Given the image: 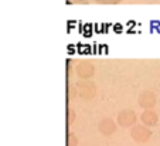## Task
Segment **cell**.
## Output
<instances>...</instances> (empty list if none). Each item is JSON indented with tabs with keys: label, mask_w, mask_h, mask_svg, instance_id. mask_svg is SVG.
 Masks as SVG:
<instances>
[{
	"label": "cell",
	"mask_w": 160,
	"mask_h": 146,
	"mask_svg": "<svg viewBox=\"0 0 160 146\" xmlns=\"http://www.w3.org/2000/svg\"><path fill=\"white\" fill-rule=\"evenodd\" d=\"M77 91H78V97L84 101H91L97 97L98 92V87L94 81L89 79H79L75 84Z\"/></svg>",
	"instance_id": "6da1fadb"
},
{
	"label": "cell",
	"mask_w": 160,
	"mask_h": 146,
	"mask_svg": "<svg viewBox=\"0 0 160 146\" xmlns=\"http://www.w3.org/2000/svg\"><path fill=\"white\" fill-rule=\"evenodd\" d=\"M130 138L138 143H146L152 138V129L146 125H135L130 128Z\"/></svg>",
	"instance_id": "7a4b0ae2"
},
{
	"label": "cell",
	"mask_w": 160,
	"mask_h": 146,
	"mask_svg": "<svg viewBox=\"0 0 160 146\" xmlns=\"http://www.w3.org/2000/svg\"><path fill=\"white\" fill-rule=\"evenodd\" d=\"M116 122H118L119 126H122V128H132V126L136 125V122H138V115L132 109H123L118 113Z\"/></svg>",
	"instance_id": "3957f363"
},
{
	"label": "cell",
	"mask_w": 160,
	"mask_h": 146,
	"mask_svg": "<svg viewBox=\"0 0 160 146\" xmlns=\"http://www.w3.org/2000/svg\"><path fill=\"white\" fill-rule=\"evenodd\" d=\"M75 73L81 79H89L91 77H94L95 67L91 61L81 60V61H78L75 65Z\"/></svg>",
	"instance_id": "277c9868"
},
{
	"label": "cell",
	"mask_w": 160,
	"mask_h": 146,
	"mask_svg": "<svg viewBox=\"0 0 160 146\" xmlns=\"http://www.w3.org/2000/svg\"><path fill=\"white\" fill-rule=\"evenodd\" d=\"M156 102H157V97L150 89L142 91L139 94V97H138V103H139L143 109H153Z\"/></svg>",
	"instance_id": "5b68a950"
},
{
	"label": "cell",
	"mask_w": 160,
	"mask_h": 146,
	"mask_svg": "<svg viewBox=\"0 0 160 146\" xmlns=\"http://www.w3.org/2000/svg\"><path fill=\"white\" fill-rule=\"evenodd\" d=\"M116 122L111 118H105L98 123V132L103 136H112L116 132Z\"/></svg>",
	"instance_id": "8992f818"
},
{
	"label": "cell",
	"mask_w": 160,
	"mask_h": 146,
	"mask_svg": "<svg viewBox=\"0 0 160 146\" xmlns=\"http://www.w3.org/2000/svg\"><path fill=\"white\" fill-rule=\"evenodd\" d=\"M140 121H142L143 125L152 128V126H156L157 125V122H159V116H157V113L154 112L153 109H145L142 112V115H140Z\"/></svg>",
	"instance_id": "52a82bcc"
},
{
	"label": "cell",
	"mask_w": 160,
	"mask_h": 146,
	"mask_svg": "<svg viewBox=\"0 0 160 146\" xmlns=\"http://www.w3.org/2000/svg\"><path fill=\"white\" fill-rule=\"evenodd\" d=\"M67 146H78V138L72 132L67 133Z\"/></svg>",
	"instance_id": "ba28073f"
},
{
	"label": "cell",
	"mask_w": 160,
	"mask_h": 146,
	"mask_svg": "<svg viewBox=\"0 0 160 146\" xmlns=\"http://www.w3.org/2000/svg\"><path fill=\"white\" fill-rule=\"evenodd\" d=\"M75 118H77L75 111H74L72 108H68V109H67V123L71 125L74 121H75Z\"/></svg>",
	"instance_id": "9c48e42d"
},
{
	"label": "cell",
	"mask_w": 160,
	"mask_h": 146,
	"mask_svg": "<svg viewBox=\"0 0 160 146\" xmlns=\"http://www.w3.org/2000/svg\"><path fill=\"white\" fill-rule=\"evenodd\" d=\"M75 95H78V91H77V87L74 85H68V88H67V97L70 98H74Z\"/></svg>",
	"instance_id": "30bf717a"
},
{
	"label": "cell",
	"mask_w": 160,
	"mask_h": 146,
	"mask_svg": "<svg viewBox=\"0 0 160 146\" xmlns=\"http://www.w3.org/2000/svg\"><path fill=\"white\" fill-rule=\"evenodd\" d=\"M94 2L99 4H118V3H121L122 0H94Z\"/></svg>",
	"instance_id": "8fae6325"
}]
</instances>
